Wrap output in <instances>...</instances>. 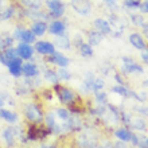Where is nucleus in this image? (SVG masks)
Returning <instances> with one entry per match:
<instances>
[{
    "instance_id": "obj_49",
    "label": "nucleus",
    "mask_w": 148,
    "mask_h": 148,
    "mask_svg": "<svg viewBox=\"0 0 148 148\" xmlns=\"http://www.w3.org/2000/svg\"><path fill=\"white\" fill-rule=\"evenodd\" d=\"M144 85H145V86H148V79H147V81L144 82Z\"/></svg>"
},
{
    "instance_id": "obj_45",
    "label": "nucleus",
    "mask_w": 148,
    "mask_h": 148,
    "mask_svg": "<svg viewBox=\"0 0 148 148\" xmlns=\"http://www.w3.org/2000/svg\"><path fill=\"white\" fill-rule=\"evenodd\" d=\"M114 145H116V147H125V144L123 143V140H121V141H117Z\"/></svg>"
},
{
    "instance_id": "obj_16",
    "label": "nucleus",
    "mask_w": 148,
    "mask_h": 148,
    "mask_svg": "<svg viewBox=\"0 0 148 148\" xmlns=\"http://www.w3.org/2000/svg\"><path fill=\"white\" fill-rule=\"evenodd\" d=\"M39 69L35 63H26L22 66V74L26 75V77H35L38 75Z\"/></svg>"
},
{
    "instance_id": "obj_35",
    "label": "nucleus",
    "mask_w": 148,
    "mask_h": 148,
    "mask_svg": "<svg viewBox=\"0 0 148 148\" xmlns=\"http://www.w3.org/2000/svg\"><path fill=\"white\" fill-rule=\"evenodd\" d=\"M127 8H139L140 5V0H125L124 1Z\"/></svg>"
},
{
    "instance_id": "obj_40",
    "label": "nucleus",
    "mask_w": 148,
    "mask_h": 148,
    "mask_svg": "<svg viewBox=\"0 0 148 148\" xmlns=\"http://www.w3.org/2000/svg\"><path fill=\"white\" fill-rule=\"evenodd\" d=\"M135 110L140 113V114H144V116H148V108H140V106H135L133 108Z\"/></svg>"
},
{
    "instance_id": "obj_39",
    "label": "nucleus",
    "mask_w": 148,
    "mask_h": 148,
    "mask_svg": "<svg viewBox=\"0 0 148 148\" xmlns=\"http://www.w3.org/2000/svg\"><path fill=\"white\" fill-rule=\"evenodd\" d=\"M12 43H14V38H12V36H4L3 38L4 49H7V47H12Z\"/></svg>"
},
{
    "instance_id": "obj_24",
    "label": "nucleus",
    "mask_w": 148,
    "mask_h": 148,
    "mask_svg": "<svg viewBox=\"0 0 148 148\" xmlns=\"http://www.w3.org/2000/svg\"><path fill=\"white\" fill-rule=\"evenodd\" d=\"M112 92L113 93H116V94H120V96H123V97H129V94H131V90H128L123 85H116L112 89Z\"/></svg>"
},
{
    "instance_id": "obj_28",
    "label": "nucleus",
    "mask_w": 148,
    "mask_h": 148,
    "mask_svg": "<svg viewBox=\"0 0 148 148\" xmlns=\"http://www.w3.org/2000/svg\"><path fill=\"white\" fill-rule=\"evenodd\" d=\"M58 77H59V79H62V81H69V79H71V74L67 69L61 67L58 70Z\"/></svg>"
},
{
    "instance_id": "obj_11",
    "label": "nucleus",
    "mask_w": 148,
    "mask_h": 148,
    "mask_svg": "<svg viewBox=\"0 0 148 148\" xmlns=\"http://www.w3.org/2000/svg\"><path fill=\"white\" fill-rule=\"evenodd\" d=\"M123 63H124V66H123V69H124L125 73H143V67L140 66V65H137L135 61H132L131 58H128V57H124L123 58Z\"/></svg>"
},
{
    "instance_id": "obj_38",
    "label": "nucleus",
    "mask_w": 148,
    "mask_h": 148,
    "mask_svg": "<svg viewBox=\"0 0 148 148\" xmlns=\"http://www.w3.org/2000/svg\"><path fill=\"white\" fill-rule=\"evenodd\" d=\"M96 100L98 104H105L106 102V93H98L96 92Z\"/></svg>"
},
{
    "instance_id": "obj_44",
    "label": "nucleus",
    "mask_w": 148,
    "mask_h": 148,
    "mask_svg": "<svg viewBox=\"0 0 148 148\" xmlns=\"http://www.w3.org/2000/svg\"><path fill=\"white\" fill-rule=\"evenodd\" d=\"M141 58H143V61H144L145 63H148V51H147V53H143V54H141Z\"/></svg>"
},
{
    "instance_id": "obj_31",
    "label": "nucleus",
    "mask_w": 148,
    "mask_h": 148,
    "mask_svg": "<svg viewBox=\"0 0 148 148\" xmlns=\"http://www.w3.org/2000/svg\"><path fill=\"white\" fill-rule=\"evenodd\" d=\"M102 88H104V81H102L101 78H94L93 86H92V90H94V92H98V90H101Z\"/></svg>"
},
{
    "instance_id": "obj_25",
    "label": "nucleus",
    "mask_w": 148,
    "mask_h": 148,
    "mask_svg": "<svg viewBox=\"0 0 148 148\" xmlns=\"http://www.w3.org/2000/svg\"><path fill=\"white\" fill-rule=\"evenodd\" d=\"M57 46H59L61 49H70V40L67 39V36H65L62 34V35H59L58 39H57Z\"/></svg>"
},
{
    "instance_id": "obj_37",
    "label": "nucleus",
    "mask_w": 148,
    "mask_h": 148,
    "mask_svg": "<svg viewBox=\"0 0 148 148\" xmlns=\"http://www.w3.org/2000/svg\"><path fill=\"white\" fill-rule=\"evenodd\" d=\"M24 3L31 8H38L40 5V3H42V0H24Z\"/></svg>"
},
{
    "instance_id": "obj_15",
    "label": "nucleus",
    "mask_w": 148,
    "mask_h": 148,
    "mask_svg": "<svg viewBox=\"0 0 148 148\" xmlns=\"http://www.w3.org/2000/svg\"><path fill=\"white\" fill-rule=\"evenodd\" d=\"M49 31L53 35H62L63 32H65V23H62L61 20H54L49 26Z\"/></svg>"
},
{
    "instance_id": "obj_33",
    "label": "nucleus",
    "mask_w": 148,
    "mask_h": 148,
    "mask_svg": "<svg viewBox=\"0 0 148 148\" xmlns=\"http://www.w3.org/2000/svg\"><path fill=\"white\" fill-rule=\"evenodd\" d=\"M57 114H58L59 119H61L62 121H65V123H66V121L70 119V116H69V112H67L66 109H57Z\"/></svg>"
},
{
    "instance_id": "obj_36",
    "label": "nucleus",
    "mask_w": 148,
    "mask_h": 148,
    "mask_svg": "<svg viewBox=\"0 0 148 148\" xmlns=\"http://www.w3.org/2000/svg\"><path fill=\"white\" fill-rule=\"evenodd\" d=\"M123 120V123L127 125H131V116H129L127 112H120V116H119Z\"/></svg>"
},
{
    "instance_id": "obj_7",
    "label": "nucleus",
    "mask_w": 148,
    "mask_h": 148,
    "mask_svg": "<svg viewBox=\"0 0 148 148\" xmlns=\"http://www.w3.org/2000/svg\"><path fill=\"white\" fill-rule=\"evenodd\" d=\"M14 36H15V38H19L22 42H26V43H32L35 40V34H34L31 30L16 28L15 32H14Z\"/></svg>"
},
{
    "instance_id": "obj_27",
    "label": "nucleus",
    "mask_w": 148,
    "mask_h": 148,
    "mask_svg": "<svg viewBox=\"0 0 148 148\" xmlns=\"http://www.w3.org/2000/svg\"><path fill=\"white\" fill-rule=\"evenodd\" d=\"M4 55H5V58H7V63L10 59H14V58H16V57H19L18 50H16V49H12V47H7L5 51H4Z\"/></svg>"
},
{
    "instance_id": "obj_1",
    "label": "nucleus",
    "mask_w": 148,
    "mask_h": 148,
    "mask_svg": "<svg viewBox=\"0 0 148 148\" xmlns=\"http://www.w3.org/2000/svg\"><path fill=\"white\" fill-rule=\"evenodd\" d=\"M26 117L34 124H40L43 121V113L36 104H30L26 106Z\"/></svg>"
},
{
    "instance_id": "obj_42",
    "label": "nucleus",
    "mask_w": 148,
    "mask_h": 148,
    "mask_svg": "<svg viewBox=\"0 0 148 148\" xmlns=\"http://www.w3.org/2000/svg\"><path fill=\"white\" fill-rule=\"evenodd\" d=\"M114 79L119 82V85H123V84H124V81H123V78H121L120 74H116V75H114Z\"/></svg>"
},
{
    "instance_id": "obj_18",
    "label": "nucleus",
    "mask_w": 148,
    "mask_h": 148,
    "mask_svg": "<svg viewBox=\"0 0 148 148\" xmlns=\"http://www.w3.org/2000/svg\"><path fill=\"white\" fill-rule=\"evenodd\" d=\"M31 31L35 34V35H43L45 32L47 31V24L46 22H43V20H38V22H35V23L32 24L31 27Z\"/></svg>"
},
{
    "instance_id": "obj_30",
    "label": "nucleus",
    "mask_w": 148,
    "mask_h": 148,
    "mask_svg": "<svg viewBox=\"0 0 148 148\" xmlns=\"http://www.w3.org/2000/svg\"><path fill=\"white\" fill-rule=\"evenodd\" d=\"M131 20H132V23L137 27H141V26H144V19H143V16L141 15H137V14H131Z\"/></svg>"
},
{
    "instance_id": "obj_46",
    "label": "nucleus",
    "mask_w": 148,
    "mask_h": 148,
    "mask_svg": "<svg viewBox=\"0 0 148 148\" xmlns=\"http://www.w3.org/2000/svg\"><path fill=\"white\" fill-rule=\"evenodd\" d=\"M4 50V45H3V38H0V51Z\"/></svg>"
},
{
    "instance_id": "obj_9",
    "label": "nucleus",
    "mask_w": 148,
    "mask_h": 148,
    "mask_svg": "<svg viewBox=\"0 0 148 148\" xmlns=\"http://www.w3.org/2000/svg\"><path fill=\"white\" fill-rule=\"evenodd\" d=\"M109 26H110V32H113V35L119 38L124 31V26L121 23L120 18H117L116 15H112L109 19Z\"/></svg>"
},
{
    "instance_id": "obj_34",
    "label": "nucleus",
    "mask_w": 148,
    "mask_h": 148,
    "mask_svg": "<svg viewBox=\"0 0 148 148\" xmlns=\"http://www.w3.org/2000/svg\"><path fill=\"white\" fill-rule=\"evenodd\" d=\"M104 3H105V5L109 10H112V11H116V10H119V4H117V0H104Z\"/></svg>"
},
{
    "instance_id": "obj_47",
    "label": "nucleus",
    "mask_w": 148,
    "mask_h": 148,
    "mask_svg": "<svg viewBox=\"0 0 148 148\" xmlns=\"http://www.w3.org/2000/svg\"><path fill=\"white\" fill-rule=\"evenodd\" d=\"M4 105V101H3V98H0V108H3Z\"/></svg>"
},
{
    "instance_id": "obj_19",
    "label": "nucleus",
    "mask_w": 148,
    "mask_h": 148,
    "mask_svg": "<svg viewBox=\"0 0 148 148\" xmlns=\"http://www.w3.org/2000/svg\"><path fill=\"white\" fill-rule=\"evenodd\" d=\"M0 117L3 119V120L8 121V123H15L18 120V116H16L14 112H10L7 109H3V108H0Z\"/></svg>"
},
{
    "instance_id": "obj_6",
    "label": "nucleus",
    "mask_w": 148,
    "mask_h": 148,
    "mask_svg": "<svg viewBox=\"0 0 148 148\" xmlns=\"http://www.w3.org/2000/svg\"><path fill=\"white\" fill-rule=\"evenodd\" d=\"M8 66V70L10 73L14 75V77H19L20 74H22V66H23V59L20 58V57H16L14 59H10L7 63Z\"/></svg>"
},
{
    "instance_id": "obj_12",
    "label": "nucleus",
    "mask_w": 148,
    "mask_h": 148,
    "mask_svg": "<svg viewBox=\"0 0 148 148\" xmlns=\"http://www.w3.org/2000/svg\"><path fill=\"white\" fill-rule=\"evenodd\" d=\"M47 61L51 63H54V65H57V66H59V67H67V65H69V59H67L65 55L59 54V53L51 54V57L47 59Z\"/></svg>"
},
{
    "instance_id": "obj_43",
    "label": "nucleus",
    "mask_w": 148,
    "mask_h": 148,
    "mask_svg": "<svg viewBox=\"0 0 148 148\" xmlns=\"http://www.w3.org/2000/svg\"><path fill=\"white\" fill-rule=\"evenodd\" d=\"M143 35L148 39V24H144V26H143Z\"/></svg>"
},
{
    "instance_id": "obj_21",
    "label": "nucleus",
    "mask_w": 148,
    "mask_h": 148,
    "mask_svg": "<svg viewBox=\"0 0 148 148\" xmlns=\"http://www.w3.org/2000/svg\"><path fill=\"white\" fill-rule=\"evenodd\" d=\"M43 75H45V79H47L49 82H53V84H58L59 81L58 73H55L54 70H50V69L43 71Z\"/></svg>"
},
{
    "instance_id": "obj_17",
    "label": "nucleus",
    "mask_w": 148,
    "mask_h": 148,
    "mask_svg": "<svg viewBox=\"0 0 148 148\" xmlns=\"http://www.w3.org/2000/svg\"><path fill=\"white\" fill-rule=\"evenodd\" d=\"M102 39H104V35H102L101 32H98L97 30L96 31H90L88 34V40H89V45L90 46H97L100 43L102 42Z\"/></svg>"
},
{
    "instance_id": "obj_4",
    "label": "nucleus",
    "mask_w": 148,
    "mask_h": 148,
    "mask_svg": "<svg viewBox=\"0 0 148 148\" xmlns=\"http://www.w3.org/2000/svg\"><path fill=\"white\" fill-rule=\"evenodd\" d=\"M46 7L53 18H61L65 14V4L61 0H46Z\"/></svg>"
},
{
    "instance_id": "obj_41",
    "label": "nucleus",
    "mask_w": 148,
    "mask_h": 148,
    "mask_svg": "<svg viewBox=\"0 0 148 148\" xmlns=\"http://www.w3.org/2000/svg\"><path fill=\"white\" fill-rule=\"evenodd\" d=\"M139 10H140L141 12H144V14H148V1H145V3H140Z\"/></svg>"
},
{
    "instance_id": "obj_5",
    "label": "nucleus",
    "mask_w": 148,
    "mask_h": 148,
    "mask_svg": "<svg viewBox=\"0 0 148 148\" xmlns=\"http://www.w3.org/2000/svg\"><path fill=\"white\" fill-rule=\"evenodd\" d=\"M49 135V131L45 129L43 127H39L38 124H34L28 128L27 132V137L30 140H39V139H43Z\"/></svg>"
},
{
    "instance_id": "obj_32",
    "label": "nucleus",
    "mask_w": 148,
    "mask_h": 148,
    "mask_svg": "<svg viewBox=\"0 0 148 148\" xmlns=\"http://www.w3.org/2000/svg\"><path fill=\"white\" fill-rule=\"evenodd\" d=\"M137 147H141V148H148V137L143 136V135H140V136H137Z\"/></svg>"
},
{
    "instance_id": "obj_50",
    "label": "nucleus",
    "mask_w": 148,
    "mask_h": 148,
    "mask_svg": "<svg viewBox=\"0 0 148 148\" xmlns=\"http://www.w3.org/2000/svg\"><path fill=\"white\" fill-rule=\"evenodd\" d=\"M147 1H148V0H147Z\"/></svg>"
},
{
    "instance_id": "obj_22",
    "label": "nucleus",
    "mask_w": 148,
    "mask_h": 148,
    "mask_svg": "<svg viewBox=\"0 0 148 148\" xmlns=\"http://www.w3.org/2000/svg\"><path fill=\"white\" fill-rule=\"evenodd\" d=\"M79 53H81L82 57H92L93 55V47L90 46V45H86V43H82L81 46H79Z\"/></svg>"
},
{
    "instance_id": "obj_29",
    "label": "nucleus",
    "mask_w": 148,
    "mask_h": 148,
    "mask_svg": "<svg viewBox=\"0 0 148 148\" xmlns=\"http://www.w3.org/2000/svg\"><path fill=\"white\" fill-rule=\"evenodd\" d=\"M132 127L137 131H145L147 129V124H145V121L143 119H136V120L132 123Z\"/></svg>"
},
{
    "instance_id": "obj_14",
    "label": "nucleus",
    "mask_w": 148,
    "mask_h": 148,
    "mask_svg": "<svg viewBox=\"0 0 148 148\" xmlns=\"http://www.w3.org/2000/svg\"><path fill=\"white\" fill-rule=\"evenodd\" d=\"M129 42L132 45L133 47H136L137 50H144L145 49V43H144V39L141 38L140 34H137V32H133L129 35Z\"/></svg>"
},
{
    "instance_id": "obj_8",
    "label": "nucleus",
    "mask_w": 148,
    "mask_h": 148,
    "mask_svg": "<svg viewBox=\"0 0 148 148\" xmlns=\"http://www.w3.org/2000/svg\"><path fill=\"white\" fill-rule=\"evenodd\" d=\"M35 50L42 55H51V54H54L55 53V46L50 42L40 40V42L35 43Z\"/></svg>"
},
{
    "instance_id": "obj_48",
    "label": "nucleus",
    "mask_w": 148,
    "mask_h": 148,
    "mask_svg": "<svg viewBox=\"0 0 148 148\" xmlns=\"http://www.w3.org/2000/svg\"><path fill=\"white\" fill-rule=\"evenodd\" d=\"M3 8V0H0V10Z\"/></svg>"
},
{
    "instance_id": "obj_20",
    "label": "nucleus",
    "mask_w": 148,
    "mask_h": 148,
    "mask_svg": "<svg viewBox=\"0 0 148 148\" xmlns=\"http://www.w3.org/2000/svg\"><path fill=\"white\" fill-rule=\"evenodd\" d=\"M14 135H16V133H15V129H14V128L5 129V131H4V133H3L4 140L7 141V145H10V147L15 145V141H14Z\"/></svg>"
},
{
    "instance_id": "obj_13",
    "label": "nucleus",
    "mask_w": 148,
    "mask_h": 148,
    "mask_svg": "<svg viewBox=\"0 0 148 148\" xmlns=\"http://www.w3.org/2000/svg\"><path fill=\"white\" fill-rule=\"evenodd\" d=\"M94 28H96L98 32H101L102 35H108V34H110L109 22H106V20H104V19H96L94 20Z\"/></svg>"
},
{
    "instance_id": "obj_26",
    "label": "nucleus",
    "mask_w": 148,
    "mask_h": 148,
    "mask_svg": "<svg viewBox=\"0 0 148 148\" xmlns=\"http://www.w3.org/2000/svg\"><path fill=\"white\" fill-rule=\"evenodd\" d=\"M14 8L12 7H8L5 8L4 11L0 12V20H8V19H11L12 16H14Z\"/></svg>"
},
{
    "instance_id": "obj_10",
    "label": "nucleus",
    "mask_w": 148,
    "mask_h": 148,
    "mask_svg": "<svg viewBox=\"0 0 148 148\" xmlns=\"http://www.w3.org/2000/svg\"><path fill=\"white\" fill-rule=\"evenodd\" d=\"M16 50H18V54H19V57L22 59H30L34 55V49L30 46V43L20 42Z\"/></svg>"
},
{
    "instance_id": "obj_3",
    "label": "nucleus",
    "mask_w": 148,
    "mask_h": 148,
    "mask_svg": "<svg viewBox=\"0 0 148 148\" xmlns=\"http://www.w3.org/2000/svg\"><path fill=\"white\" fill-rule=\"evenodd\" d=\"M71 7L81 16H89L92 12V3L90 0H71Z\"/></svg>"
},
{
    "instance_id": "obj_23",
    "label": "nucleus",
    "mask_w": 148,
    "mask_h": 148,
    "mask_svg": "<svg viewBox=\"0 0 148 148\" xmlns=\"http://www.w3.org/2000/svg\"><path fill=\"white\" fill-rule=\"evenodd\" d=\"M114 135H116V137H117V139H120V140L129 141V139H131V135H132V133L129 132L128 129H117Z\"/></svg>"
},
{
    "instance_id": "obj_2",
    "label": "nucleus",
    "mask_w": 148,
    "mask_h": 148,
    "mask_svg": "<svg viewBox=\"0 0 148 148\" xmlns=\"http://www.w3.org/2000/svg\"><path fill=\"white\" fill-rule=\"evenodd\" d=\"M55 92H57V96H58L59 101L62 104H66V105H73L74 100H75V96L74 93L71 92L70 89L67 88H63V86H59V85H55Z\"/></svg>"
}]
</instances>
